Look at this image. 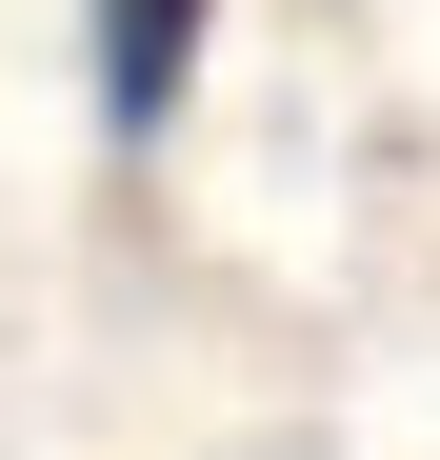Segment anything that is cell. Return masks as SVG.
Instances as JSON below:
<instances>
[{
  "label": "cell",
  "instance_id": "6da1fadb",
  "mask_svg": "<svg viewBox=\"0 0 440 460\" xmlns=\"http://www.w3.org/2000/svg\"><path fill=\"white\" fill-rule=\"evenodd\" d=\"M200 21L220 0H101V120H161L200 81Z\"/></svg>",
  "mask_w": 440,
  "mask_h": 460
}]
</instances>
